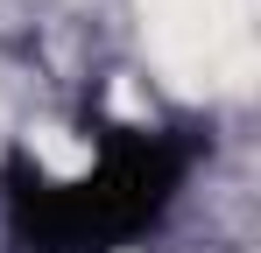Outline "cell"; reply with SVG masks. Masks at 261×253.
I'll return each instance as SVG.
<instances>
[{
    "label": "cell",
    "mask_w": 261,
    "mask_h": 253,
    "mask_svg": "<svg viewBox=\"0 0 261 253\" xmlns=\"http://www.w3.org/2000/svg\"><path fill=\"white\" fill-rule=\"evenodd\" d=\"M198 141L191 134H148V126H106L99 162L57 183L43 162L7 155V232L21 253H120L176 204Z\"/></svg>",
    "instance_id": "1"
}]
</instances>
